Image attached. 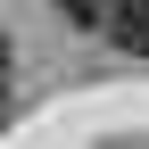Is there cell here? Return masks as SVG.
<instances>
[{
    "label": "cell",
    "instance_id": "obj_3",
    "mask_svg": "<svg viewBox=\"0 0 149 149\" xmlns=\"http://www.w3.org/2000/svg\"><path fill=\"white\" fill-rule=\"evenodd\" d=\"M0 108H8V58H0Z\"/></svg>",
    "mask_w": 149,
    "mask_h": 149
},
{
    "label": "cell",
    "instance_id": "obj_2",
    "mask_svg": "<svg viewBox=\"0 0 149 149\" xmlns=\"http://www.w3.org/2000/svg\"><path fill=\"white\" fill-rule=\"evenodd\" d=\"M58 17L83 25V33H108V0H58Z\"/></svg>",
    "mask_w": 149,
    "mask_h": 149
},
{
    "label": "cell",
    "instance_id": "obj_1",
    "mask_svg": "<svg viewBox=\"0 0 149 149\" xmlns=\"http://www.w3.org/2000/svg\"><path fill=\"white\" fill-rule=\"evenodd\" d=\"M108 42L149 58V0H108Z\"/></svg>",
    "mask_w": 149,
    "mask_h": 149
}]
</instances>
